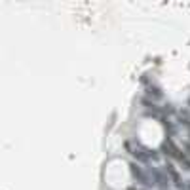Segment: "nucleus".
I'll return each instance as SVG.
<instances>
[{
  "label": "nucleus",
  "instance_id": "nucleus-1",
  "mask_svg": "<svg viewBox=\"0 0 190 190\" xmlns=\"http://www.w3.org/2000/svg\"><path fill=\"white\" fill-rule=\"evenodd\" d=\"M165 173H168V175L171 177V181L175 182V186H177L179 190H182V188H184V184H186V182H182L181 173L175 169V165H173V163H168V165H165Z\"/></svg>",
  "mask_w": 190,
  "mask_h": 190
},
{
  "label": "nucleus",
  "instance_id": "nucleus-2",
  "mask_svg": "<svg viewBox=\"0 0 190 190\" xmlns=\"http://www.w3.org/2000/svg\"><path fill=\"white\" fill-rule=\"evenodd\" d=\"M126 148H128V150H129V152L137 158V160H141V162H147V160H148L147 150L142 148V147H139V145H135V147H133V142H131V141H128V142H126Z\"/></svg>",
  "mask_w": 190,
  "mask_h": 190
},
{
  "label": "nucleus",
  "instance_id": "nucleus-3",
  "mask_svg": "<svg viewBox=\"0 0 190 190\" xmlns=\"http://www.w3.org/2000/svg\"><path fill=\"white\" fill-rule=\"evenodd\" d=\"M131 173H133V177L139 181V182H142V184H152V181H150V177L142 171V168L141 165H137V163H131Z\"/></svg>",
  "mask_w": 190,
  "mask_h": 190
},
{
  "label": "nucleus",
  "instance_id": "nucleus-4",
  "mask_svg": "<svg viewBox=\"0 0 190 190\" xmlns=\"http://www.w3.org/2000/svg\"><path fill=\"white\" fill-rule=\"evenodd\" d=\"M148 97H154V99H162V91L158 88H148Z\"/></svg>",
  "mask_w": 190,
  "mask_h": 190
},
{
  "label": "nucleus",
  "instance_id": "nucleus-5",
  "mask_svg": "<svg viewBox=\"0 0 190 190\" xmlns=\"http://www.w3.org/2000/svg\"><path fill=\"white\" fill-rule=\"evenodd\" d=\"M162 190H165V188H162Z\"/></svg>",
  "mask_w": 190,
  "mask_h": 190
}]
</instances>
